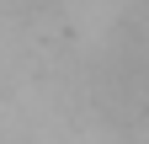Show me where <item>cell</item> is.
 <instances>
[{
	"label": "cell",
	"mask_w": 149,
	"mask_h": 144,
	"mask_svg": "<svg viewBox=\"0 0 149 144\" xmlns=\"http://www.w3.org/2000/svg\"><path fill=\"white\" fill-rule=\"evenodd\" d=\"M101 101L123 123H149V38L123 43L101 75Z\"/></svg>",
	"instance_id": "1"
}]
</instances>
